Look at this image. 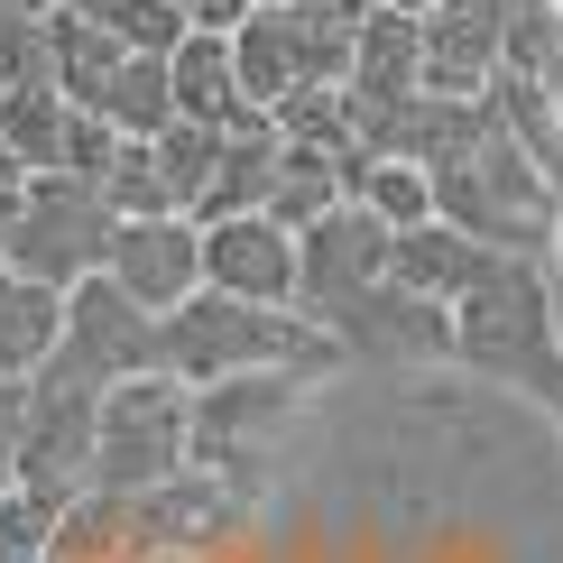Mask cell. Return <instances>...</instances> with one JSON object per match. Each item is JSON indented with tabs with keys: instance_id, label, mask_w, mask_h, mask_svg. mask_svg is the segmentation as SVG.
<instances>
[{
	"instance_id": "cell-18",
	"label": "cell",
	"mask_w": 563,
	"mask_h": 563,
	"mask_svg": "<svg viewBox=\"0 0 563 563\" xmlns=\"http://www.w3.org/2000/svg\"><path fill=\"white\" fill-rule=\"evenodd\" d=\"M231 84H241V102H250V111H277V102L305 84L296 10H250L241 29H231Z\"/></svg>"
},
{
	"instance_id": "cell-7",
	"label": "cell",
	"mask_w": 563,
	"mask_h": 563,
	"mask_svg": "<svg viewBox=\"0 0 563 563\" xmlns=\"http://www.w3.org/2000/svg\"><path fill=\"white\" fill-rule=\"evenodd\" d=\"M379 277H388V231L369 222L361 203H333L314 231H296V314L314 323V333H333Z\"/></svg>"
},
{
	"instance_id": "cell-24",
	"label": "cell",
	"mask_w": 563,
	"mask_h": 563,
	"mask_svg": "<svg viewBox=\"0 0 563 563\" xmlns=\"http://www.w3.org/2000/svg\"><path fill=\"white\" fill-rule=\"evenodd\" d=\"M268 130L287 139V148H314V157H351L361 139H351V102H342V84H296L287 102L268 111Z\"/></svg>"
},
{
	"instance_id": "cell-22",
	"label": "cell",
	"mask_w": 563,
	"mask_h": 563,
	"mask_svg": "<svg viewBox=\"0 0 563 563\" xmlns=\"http://www.w3.org/2000/svg\"><path fill=\"white\" fill-rule=\"evenodd\" d=\"M84 111H92V121H111L121 139H157V130L176 121V92H167V56H121V65L102 75V92H92Z\"/></svg>"
},
{
	"instance_id": "cell-12",
	"label": "cell",
	"mask_w": 563,
	"mask_h": 563,
	"mask_svg": "<svg viewBox=\"0 0 563 563\" xmlns=\"http://www.w3.org/2000/svg\"><path fill=\"white\" fill-rule=\"evenodd\" d=\"M426 37H416V92H443V102H481L489 75H499V0H443V10H416Z\"/></svg>"
},
{
	"instance_id": "cell-32",
	"label": "cell",
	"mask_w": 563,
	"mask_h": 563,
	"mask_svg": "<svg viewBox=\"0 0 563 563\" xmlns=\"http://www.w3.org/2000/svg\"><path fill=\"white\" fill-rule=\"evenodd\" d=\"M19 434H29V379H0V489L19 481Z\"/></svg>"
},
{
	"instance_id": "cell-2",
	"label": "cell",
	"mask_w": 563,
	"mask_h": 563,
	"mask_svg": "<svg viewBox=\"0 0 563 563\" xmlns=\"http://www.w3.org/2000/svg\"><path fill=\"white\" fill-rule=\"evenodd\" d=\"M481 111H489V102H481ZM434 222H453L462 241L489 250V260H545V250H554V222H563V195L499 139V121H489L453 167H434Z\"/></svg>"
},
{
	"instance_id": "cell-9",
	"label": "cell",
	"mask_w": 563,
	"mask_h": 563,
	"mask_svg": "<svg viewBox=\"0 0 563 563\" xmlns=\"http://www.w3.org/2000/svg\"><path fill=\"white\" fill-rule=\"evenodd\" d=\"M241 518H250V499H241V489H222L213 472H195V462H185L176 481H148V489H130L139 563H148V554H222Z\"/></svg>"
},
{
	"instance_id": "cell-10",
	"label": "cell",
	"mask_w": 563,
	"mask_h": 563,
	"mask_svg": "<svg viewBox=\"0 0 563 563\" xmlns=\"http://www.w3.org/2000/svg\"><path fill=\"white\" fill-rule=\"evenodd\" d=\"M102 277L121 287L139 314H176L185 296L203 287V231L185 222V213H157V222H121L111 231V260Z\"/></svg>"
},
{
	"instance_id": "cell-29",
	"label": "cell",
	"mask_w": 563,
	"mask_h": 563,
	"mask_svg": "<svg viewBox=\"0 0 563 563\" xmlns=\"http://www.w3.org/2000/svg\"><path fill=\"white\" fill-rule=\"evenodd\" d=\"M65 499H37V489H0V563H37L46 536H56Z\"/></svg>"
},
{
	"instance_id": "cell-17",
	"label": "cell",
	"mask_w": 563,
	"mask_h": 563,
	"mask_svg": "<svg viewBox=\"0 0 563 563\" xmlns=\"http://www.w3.org/2000/svg\"><path fill=\"white\" fill-rule=\"evenodd\" d=\"M416 37H426V19H416V10H369L361 29H351L342 102L351 111H379V102H397V92H416Z\"/></svg>"
},
{
	"instance_id": "cell-14",
	"label": "cell",
	"mask_w": 563,
	"mask_h": 563,
	"mask_svg": "<svg viewBox=\"0 0 563 563\" xmlns=\"http://www.w3.org/2000/svg\"><path fill=\"white\" fill-rule=\"evenodd\" d=\"M333 351H388V361H443L453 351V314L426 296H407L397 277H379L351 314L333 323Z\"/></svg>"
},
{
	"instance_id": "cell-21",
	"label": "cell",
	"mask_w": 563,
	"mask_h": 563,
	"mask_svg": "<svg viewBox=\"0 0 563 563\" xmlns=\"http://www.w3.org/2000/svg\"><path fill=\"white\" fill-rule=\"evenodd\" d=\"M65 121H75V102H65L56 84H10L0 92V148L19 157V176H56L65 167Z\"/></svg>"
},
{
	"instance_id": "cell-20",
	"label": "cell",
	"mask_w": 563,
	"mask_h": 563,
	"mask_svg": "<svg viewBox=\"0 0 563 563\" xmlns=\"http://www.w3.org/2000/svg\"><path fill=\"white\" fill-rule=\"evenodd\" d=\"M481 102H489V121H499V139H508V148H518L527 167L563 195V121H554L545 84H527V75H489V92H481Z\"/></svg>"
},
{
	"instance_id": "cell-26",
	"label": "cell",
	"mask_w": 563,
	"mask_h": 563,
	"mask_svg": "<svg viewBox=\"0 0 563 563\" xmlns=\"http://www.w3.org/2000/svg\"><path fill=\"white\" fill-rule=\"evenodd\" d=\"M92 195L111 203V222H157V213H176V195H167V176H157L148 139H121V148H111V167L92 176Z\"/></svg>"
},
{
	"instance_id": "cell-40",
	"label": "cell",
	"mask_w": 563,
	"mask_h": 563,
	"mask_svg": "<svg viewBox=\"0 0 563 563\" xmlns=\"http://www.w3.org/2000/svg\"><path fill=\"white\" fill-rule=\"evenodd\" d=\"M260 10H296V0H260Z\"/></svg>"
},
{
	"instance_id": "cell-5",
	"label": "cell",
	"mask_w": 563,
	"mask_h": 563,
	"mask_svg": "<svg viewBox=\"0 0 563 563\" xmlns=\"http://www.w3.org/2000/svg\"><path fill=\"white\" fill-rule=\"evenodd\" d=\"M185 434H195V388L167 369L102 388V426H92V481L84 489H148L185 472Z\"/></svg>"
},
{
	"instance_id": "cell-4",
	"label": "cell",
	"mask_w": 563,
	"mask_h": 563,
	"mask_svg": "<svg viewBox=\"0 0 563 563\" xmlns=\"http://www.w3.org/2000/svg\"><path fill=\"white\" fill-rule=\"evenodd\" d=\"M111 203L92 195L84 176H19V222H10V250H0V268L29 277V287H84V277H102L111 260Z\"/></svg>"
},
{
	"instance_id": "cell-38",
	"label": "cell",
	"mask_w": 563,
	"mask_h": 563,
	"mask_svg": "<svg viewBox=\"0 0 563 563\" xmlns=\"http://www.w3.org/2000/svg\"><path fill=\"white\" fill-rule=\"evenodd\" d=\"M0 185H19V157H10V148H0Z\"/></svg>"
},
{
	"instance_id": "cell-8",
	"label": "cell",
	"mask_w": 563,
	"mask_h": 563,
	"mask_svg": "<svg viewBox=\"0 0 563 563\" xmlns=\"http://www.w3.org/2000/svg\"><path fill=\"white\" fill-rule=\"evenodd\" d=\"M56 361H75L92 388L139 379V369H157V314H139V305L111 287V277H84V287H65Z\"/></svg>"
},
{
	"instance_id": "cell-42",
	"label": "cell",
	"mask_w": 563,
	"mask_h": 563,
	"mask_svg": "<svg viewBox=\"0 0 563 563\" xmlns=\"http://www.w3.org/2000/svg\"><path fill=\"white\" fill-rule=\"evenodd\" d=\"M554 19H563V0H554Z\"/></svg>"
},
{
	"instance_id": "cell-3",
	"label": "cell",
	"mask_w": 563,
	"mask_h": 563,
	"mask_svg": "<svg viewBox=\"0 0 563 563\" xmlns=\"http://www.w3.org/2000/svg\"><path fill=\"white\" fill-rule=\"evenodd\" d=\"M453 361H472V369H489V379H508L527 397H563L545 260H489V277L453 305Z\"/></svg>"
},
{
	"instance_id": "cell-11",
	"label": "cell",
	"mask_w": 563,
	"mask_h": 563,
	"mask_svg": "<svg viewBox=\"0 0 563 563\" xmlns=\"http://www.w3.org/2000/svg\"><path fill=\"white\" fill-rule=\"evenodd\" d=\"M489 130L481 102H443V92H397L379 111H351V139H361V157H407V167H453L462 148Z\"/></svg>"
},
{
	"instance_id": "cell-36",
	"label": "cell",
	"mask_w": 563,
	"mask_h": 563,
	"mask_svg": "<svg viewBox=\"0 0 563 563\" xmlns=\"http://www.w3.org/2000/svg\"><path fill=\"white\" fill-rule=\"evenodd\" d=\"M545 277H554V287H563V222H554V250H545Z\"/></svg>"
},
{
	"instance_id": "cell-1",
	"label": "cell",
	"mask_w": 563,
	"mask_h": 563,
	"mask_svg": "<svg viewBox=\"0 0 563 563\" xmlns=\"http://www.w3.org/2000/svg\"><path fill=\"white\" fill-rule=\"evenodd\" d=\"M333 361H342L333 333H314L296 305H241V296L195 287L176 314H157V369L185 379V388H222V379H250V369L314 379Z\"/></svg>"
},
{
	"instance_id": "cell-28",
	"label": "cell",
	"mask_w": 563,
	"mask_h": 563,
	"mask_svg": "<svg viewBox=\"0 0 563 563\" xmlns=\"http://www.w3.org/2000/svg\"><path fill=\"white\" fill-rule=\"evenodd\" d=\"M75 19H92L111 46H130V56H167V46L185 37V19H176V0H65Z\"/></svg>"
},
{
	"instance_id": "cell-25",
	"label": "cell",
	"mask_w": 563,
	"mask_h": 563,
	"mask_svg": "<svg viewBox=\"0 0 563 563\" xmlns=\"http://www.w3.org/2000/svg\"><path fill=\"white\" fill-rule=\"evenodd\" d=\"M351 203H361L379 231H416V222H434V176L407 167V157H369L361 185H351Z\"/></svg>"
},
{
	"instance_id": "cell-33",
	"label": "cell",
	"mask_w": 563,
	"mask_h": 563,
	"mask_svg": "<svg viewBox=\"0 0 563 563\" xmlns=\"http://www.w3.org/2000/svg\"><path fill=\"white\" fill-rule=\"evenodd\" d=\"M250 10H260V0H176V19H185V29H203V37H231Z\"/></svg>"
},
{
	"instance_id": "cell-41",
	"label": "cell",
	"mask_w": 563,
	"mask_h": 563,
	"mask_svg": "<svg viewBox=\"0 0 563 563\" xmlns=\"http://www.w3.org/2000/svg\"><path fill=\"white\" fill-rule=\"evenodd\" d=\"M416 10H443V0H416Z\"/></svg>"
},
{
	"instance_id": "cell-15",
	"label": "cell",
	"mask_w": 563,
	"mask_h": 563,
	"mask_svg": "<svg viewBox=\"0 0 563 563\" xmlns=\"http://www.w3.org/2000/svg\"><path fill=\"white\" fill-rule=\"evenodd\" d=\"M388 277H397L407 296H426V305L453 314V305L489 277V250L462 241L453 222H416V231H388Z\"/></svg>"
},
{
	"instance_id": "cell-27",
	"label": "cell",
	"mask_w": 563,
	"mask_h": 563,
	"mask_svg": "<svg viewBox=\"0 0 563 563\" xmlns=\"http://www.w3.org/2000/svg\"><path fill=\"white\" fill-rule=\"evenodd\" d=\"M222 139H231V130H213V121H167V130L148 139V157H157V176H167L176 213L203 195V185H213V167H222Z\"/></svg>"
},
{
	"instance_id": "cell-13",
	"label": "cell",
	"mask_w": 563,
	"mask_h": 563,
	"mask_svg": "<svg viewBox=\"0 0 563 563\" xmlns=\"http://www.w3.org/2000/svg\"><path fill=\"white\" fill-rule=\"evenodd\" d=\"M203 287L241 305H296V231H277L268 213L203 222Z\"/></svg>"
},
{
	"instance_id": "cell-35",
	"label": "cell",
	"mask_w": 563,
	"mask_h": 563,
	"mask_svg": "<svg viewBox=\"0 0 563 563\" xmlns=\"http://www.w3.org/2000/svg\"><path fill=\"white\" fill-rule=\"evenodd\" d=\"M10 10H19V19H56L65 0H10Z\"/></svg>"
},
{
	"instance_id": "cell-23",
	"label": "cell",
	"mask_w": 563,
	"mask_h": 563,
	"mask_svg": "<svg viewBox=\"0 0 563 563\" xmlns=\"http://www.w3.org/2000/svg\"><path fill=\"white\" fill-rule=\"evenodd\" d=\"M121 56H130V46H111L102 29H92V19H75V10L46 19V65H56V92H65L75 111L92 102V92H102V75H111Z\"/></svg>"
},
{
	"instance_id": "cell-30",
	"label": "cell",
	"mask_w": 563,
	"mask_h": 563,
	"mask_svg": "<svg viewBox=\"0 0 563 563\" xmlns=\"http://www.w3.org/2000/svg\"><path fill=\"white\" fill-rule=\"evenodd\" d=\"M10 84H56V65H46V19H19L0 0V92Z\"/></svg>"
},
{
	"instance_id": "cell-37",
	"label": "cell",
	"mask_w": 563,
	"mask_h": 563,
	"mask_svg": "<svg viewBox=\"0 0 563 563\" xmlns=\"http://www.w3.org/2000/svg\"><path fill=\"white\" fill-rule=\"evenodd\" d=\"M148 563H222V554H148Z\"/></svg>"
},
{
	"instance_id": "cell-6",
	"label": "cell",
	"mask_w": 563,
	"mask_h": 563,
	"mask_svg": "<svg viewBox=\"0 0 563 563\" xmlns=\"http://www.w3.org/2000/svg\"><path fill=\"white\" fill-rule=\"evenodd\" d=\"M92 426H102V388L84 379L75 361H46L29 369V434H19V481L10 489H37V499H75L92 481Z\"/></svg>"
},
{
	"instance_id": "cell-39",
	"label": "cell",
	"mask_w": 563,
	"mask_h": 563,
	"mask_svg": "<svg viewBox=\"0 0 563 563\" xmlns=\"http://www.w3.org/2000/svg\"><path fill=\"white\" fill-rule=\"evenodd\" d=\"M554 342H563V287H554Z\"/></svg>"
},
{
	"instance_id": "cell-31",
	"label": "cell",
	"mask_w": 563,
	"mask_h": 563,
	"mask_svg": "<svg viewBox=\"0 0 563 563\" xmlns=\"http://www.w3.org/2000/svg\"><path fill=\"white\" fill-rule=\"evenodd\" d=\"M111 148H121V130H111V121H92V111H75V121H65V167L56 176H102L111 167Z\"/></svg>"
},
{
	"instance_id": "cell-34",
	"label": "cell",
	"mask_w": 563,
	"mask_h": 563,
	"mask_svg": "<svg viewBox=\"0 0 563 563\" xmlns=\"http://www.w3.org/2000/svg\"><path fill=\"white\" fill-rule=\"evenodd\" d=\"M10 222H19V185H0V250H10Z\"/></svg>"
},
{
	"instance_id": "cell-19",
	"label": "cell",
	"mask_w": 563,
	"mask_h": 563,
	"mask_svg": "<svg viewBox=\"0 0 563 563\" xmlns=\"http://www.w3.org/2000/svg\"><path fill=\"white\" fill-rule=\"evenodd\" d=\"M268 185H277V130L260 121V130H231L222 139V167H213V185H203L195 203H185V222H241V213H260L268 203Z\"/></svg>"
},
{
	"instance_id": "cell-16",
	"label": "cell",
	"mask_w": 563,
	"mask_h": 563,
	"mask_svg": "<svg viewBox=\"0 0 563 563\" xmlns=\"http://www.w3.org/2000/svg\"><path fill=\"white\" fill-rule=\"evenodd\" d=\"M167 92H176V121H213V130H260L268 121L231 84V37H203V29H185L167 46Z\"/></svg>"
}]
</instances>
